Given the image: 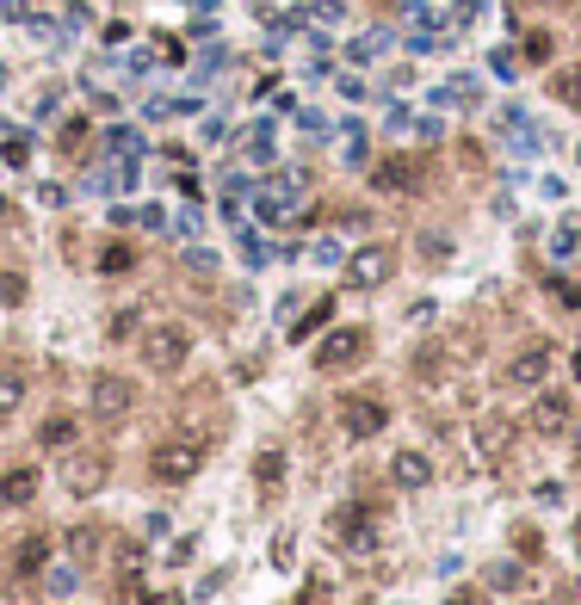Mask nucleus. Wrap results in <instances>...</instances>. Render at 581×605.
<instances>
[{
  "instance_id": "nucleus-1",
  "label": "nucleus",
  "mask_w": 581,
  "mask_h": 605,
  "mask_svg": "<svg viewBox=\"0 0 581 605\" xmlns=\"http://www.w3.org/2000/svg\"><path fill=\"white\" fill-rule=\"evenodd\" d=\"M334 426H340L346 439H378V433L390 426V402H384L378 389H346V395L334 402Z\"/></svg>"
},
{
  "instance_id": "nucleus-2",
  "label": "nucleus",
  "mask_w": 581,
  "mask_h": 605,
  "mask_svg": "<svg viewBox=\"0 0 581 605\" xmlns=\"http://www.w3.org/2000/svg\"><path fill=\"white\" fill-rule=\"evenodd\" d=\"M328 544L346 550V556H378V531H371V513L359 500H340L328 513Z\"/></svg>"
},
{
  "instance_id": "nucleus-3",
  "label": "nucleus",
  "mask_w": 581,
  "mask_h": 605,
  "mask_svg": "<svg viewBox=\"0 0 581 605\" xmlns=\"http://www.w3.org/2000/svg\"><path fill=\"white\" fill-rule=\"evenodd\" d=\"M198 470H204V445H192V439H161V445L148 451V476L167 482V488L192 482Z\"/></svg>"
},
{
  "instance_id": "nucleus-4",
  "label": "nucleus",
  "mask_w": 581,
  "mask_h": 605,
  "mask_svg": "<svg viewBox=\"0 0 581 605\" xmlns=\"http://www.w3.org/2000/svg\"><path fill=\"white\" fill-rule=\"evenodd\" d=\"M131 408H137V383L118 377V370H93V383H87V414H93V420H124Z\"/></svg>"
},
{
  "instance_id": "nucleus-5",
  "label": "nucleus",
  "mask_w": 581,
  "mask_h": 605,
  "mask_svg": "<svg viewBox=\"0 0 581 605\" xmlns=\"http://www.w3.org/2000/svg\"><path fill=\"white\" fill-rule=\"evenodd\" d=\"M186 359H192V334L186 328H148L143 334V364L155 370V377H173V370H186Z\"/></svg>"
},
{
  "instance_id": "nucleus-6",
  "label": "nucleus",
  "mask_w": 581,
  "mask_h": 605,
  "mask_svg": "<svg viewBox=\"0 0 581 605\" xmlns=\"http://www.w3.org/2000/svg\"><path fill=\"white\" fill-rule=\"evenodd\" d=\"M390 272H396V247L390 242H365L346 253V284L353 291H378V284H390Z\"/></svg>"
},
{
  "instance_id": "nucleus-7",
  "label": "nucleus",
  "mask_w": 581,
  "mask_h": 605,
  "mask_svg": "<svg viewBox=\"0 0 581 605\" xmlns=\"http://www.w3.org/2000/svg\"><path fill=\"white\" fill-rule=\"evenodd\" d=\"M371 359V334L365 328H334L322 346H315V370H353V364Z\"/></svg>"
},
{
  "instance_id": "nucleus-8",
  "label": "nucleus",
  "mask_w": 581,
  "mask_h": 605,
  "mask_svg": "<svg viewBox=\"0 0 581 605\" xmlns=\"http://www.w3.org/2000/svg\"><path fill=\"white\" fill-rule=\"evenodd\" d=\"M421 179H427V167H421L415 155H390V161L371 167V186H378L384 198H409V192H421Z\"/></svg>"
},
{
  "instance_id": "nucleus-9",
  "label": "nucleus",
  "mask_w": 581,
  "mask_h": 605,
  "mask_svg": "<svg viewBox=\"0 0 581 605\" xmlns=\"http://www.w3.org/2000/svg\"><path fill=\"white\" fill-rule=\"evenodd\" d=\"M526 433H538V439H563V433H576V408H569V395H538L532 402V414H526Z\"/></svg>"
},
{
  "instance_id": "nucleus-10",
  "label": "nucleus",
  "mask_w": 581,
  "mask_h": 605,
  "mask_svg": "<svg viewBox=\"0 0 581 605\" xmlns=\"http://www.w3.org/2000/svg\"><path fill=\"white\" fill-rule=\"evenodd\" d=\"M545 377H551V346H545V340L520 346V353L507 359V370H501V383H507V389H538Z\"/></svg>"
},
{
  "instance_id": "nucleus-11",
  "label": "nucleus",
  "mask_w": 581,
  "mask_h": 605,
  "mask_svg": "<svg viewBox=\"0 0 581 605\" xmlns=\"http://www.w3.org/2000/svg\"><path fill=\"white\" fill-rule=\"evenodd\" d=\"M106 476H112V458L106 451H75L62 464V488L68 494H93V488H106Z\"/></svg>"
},
{
  "instance_id": "nucleus-12",
  "label": "nucleus",
  "mask_w": 581,
  "mask_h": 605,
  "mask_svg": "<svg viewBox=\"0 0 581 605\" xmlns=\"http://www.w3.org/2000/svg\"><path fill=\"white\" fill-rule=\"evenodd\" d=\"M254 204H260V217H267V223H285L290 211L303 204V179H297V173H279L267 192H254Z\"/></svg>"
},
{
  "instance_id": "nucleus-13",
  "label": "nucleus",
  "mask_w": 581,
  "mask_h": 605,
  "mask_svg": "<svg viewBox=\"0 0 581 605\" xmlns=\"http://www.w3.org/2000/svg\"><path fill=\"white\" fill-rule=\"evenodd\" d=\"M507 451H513V420H501V414L476 420V458L482 464H507Z\"/></svg>"
},
{
  "instance_id": "nucleus-14",
  "label": "nucleus",
  "mask_w": 581,
  "mask_h": 605,
  "mask_svg": "<svg viewBox=\"0 0 581 605\" xmlns=\"http://www.w3.org/2000/svg\"><path fill=\"white\" fill-rule=\"evenodd\" d=\"M44 569H50V531H25L19 550H12V575L19 581H44Z\"/></svg>"
},
{
  "instance_id": "nucleus-15",
  "label": "nucleus",
  "mask_w": 581,
  "mask_h": 605,
  "mask_svg": "<svg viewBox=\"0 0 581 605\" xmlns=\"http://www.w3.org/2000/svg\"><path fill=\"white\" fill-rule=\"evenodd\" d=\"M390 482L409 488V494L427 488L434 482V458H427V451H396V458H390Z\"/></svg>"
},
{
  "instance_id": "nucleus-16",
  "label": "nucleus",
  "mask_w": 581,
  "mask_h": 605,
  "mask_svg": "<svg viewBox=\"0 0 581 605\" xmlns=\"http://www.w3.org/2000/svg\"><path fill=\"white\" fill-rule=\"evenodd\" d=\"M37 482H44V476H37L31 464H19V470L0 476V500H6V506H31V500H37Z\"/></svg>"
},
{
  "instance_id": "nucleus-17",
  "label": "nucleus",
  "mask_w": 581,
  "mask_h": 605,
  "mask_svg": "<svg viewBox=\"0 0 581 605\" xmlns=\"http://www.w3.org/2000/svg\"><path fill=\"white\" fill-rule=\"evenodd\" d=\"M99 550H106V531H99V525H68V562H75V569L99 562Z\"/></svg>"
},
{
  "instance_id": "nucleus-18",
  "label": "nucleus",
  "mask_w": 581,
  "mask_h": 605,
  "mask_svg": "<svg viewBox=\"0 0 581 605\" xmlns=\"http://www.w3.org/2000/svg\"><path fill=\"white\" fill-rule=\"evenodd\" d=\"M254 482H260V494H279V488H285V451H279V445H267V451L254 458Z\"/></svg>"
},
{
  "instance_id": "nucleus-19",
  "label": "nucleus",
  "mask_w": 581,
  "mask_h": 605,
  "mask_svg": "<svg viewBox=\"0 0 581 605\" xmlns=\"http://www.w3.org/2000/svg\"><path fill=\"white\" fill-rule=\"evenodd\" d=\"M328 322H334V297H315V303L290 322V340H309V334H322Z\"/></svg>"
},
{
  "instance_id": "nucleus-20",
  "label": "nucleus",
  "mask_w": 581,
  "mask_h": 605,
  "mask_svg": "<svg viewBox=\"0 0 581 605\" xmlns=\"http://www.w3.org/2000/svg\"><path fill=\"white\" fill-rule=\"evenodd\" d=\"M31 439H37L44 451H68V445H75V414H50Z\"/></svg>"
},
{
  "instance_id": "nucleus-21",
  "label": "nucleus",
  "mask_w": 581,
  "mask_h": 605,
  "mask_svg": "<svg viewBox=\"0 0 581 605\" xmlns=\"http://www.w3.org/2000/svg\"><path fill=\"white\" fill-rule=\"evenodd\" d=\"M551 56H557V37H551L545 25H532V31L520 37V62H532V68H545Z\"/></svg>"
},
{
  "instance_id": "nucleus-22",
  "label": "nucleus",
  "mask_w": 581,
  "mask_h": 605,
  "mask_svg": "<svg viewBox=\"0 0 581 605\" xmlns=\"http://www.w3.org/2000/svg\"><path fill=\"white\" fill-rule=\"evenodd\" d=\"M551 100H563L569 112H581V62H569V68L551 75Z\"/></svg>"
},
{
  "instance_id": "nucleus-23",
  "label": "nucleus",
  "mask_w": 581,
  "mask_h": 605,
  "mask_svg": "<svg viewBox=\"0 0 581 605\" xmlns=\"http://www.w3.org/2000/svg\"><path fill=\"white\" fill-rule=\"evenodd\" d=\"M106 155H118V161H137V155H143V136H137L131 123H112V130H106Z\"/></svg>"
},
{
  "instance_id": "nucleus-24",
  "label": "nucleus",
  "mask_w": 581,
  "mask_h": 605,
  "mask_svg": "<svg viewBox=\"0 0 581 605\" xmlns=\"http://www.w3.org/2000/svg\"><path fill=\"white\" fill-rule=\"evenodd\" d=\"M482 587H495V593H520V587H526V569H520V562H495V569L482 575Z\"/></svg>"
},
{
  "instance_id": "nucleus-25",
  "label": "nucleus",
  "mask_w": 581,
  "mask_h": 605,
  "mask_svg": "<svg viewBox=\"0 0 581 605\" xmlns=\"http://www.w3.org/2000/svg\"><path fill=\"white\" fill-rule=\"evenodd\" d=\"M131 266H137V247L131 242H112L106 253H99V272H106V278H124Z\"/></svg>"
},
{
  "instance_id": "nucleus-26",
  "label": "nucleus",
  "mask_w": 581,
  "mask_h": 605,
  "mask_svg": "<svg viewBox=\"0 0 581 605\" xmlns=\"http://www.w3.org/2000/svg\"><path fill=\"white\" fill-rule=\"evenodd\" d=\"M309 25H322V31H334L340 19H346V0H309V12H303Z\"/></svg>"
},
{
  "instance_id": "nucleus-27",
  "label": "nucleus",
  "mask_w": 581,
  "mask_h": 605,
  "mask_svg": "<svg viewBox=\"0 0 581 605\" xmlns=\"http://www.w3.org/2000/svg\"><path fill=\"white\" fill-rule=\"evenodd\" d=\"M19 402H25V377L19 370H0V420L19 414Z\"/></svg>"
},
{
  "instance_id": "nucleus-28",
  "label": "nucleus",
  "mask_w": 581,
  "mask_h": 605,
  "mask_svg": "<svg viewBox=\"0 0 581 605\" xmlns=\"http://www.w3.org/2000/svg\"><path fill=\"white\" fill-rule=\"evenodd\" d=\"M384 50H390V31H365V37H359V44H353L346 56H353V62H378Z\"/></svg>"
},
{
  "instance_id": "nucleus-29",
  "label": "nucleus",
  "mask_w": 581,
  "mask_h": 605,
  "mask_svg": "<svg viewBox=\"0 0 581 605\" xmlns=\"http://www.w3.org/2000/svg\"><path fill=\"white\" fill-rule=\"evenodd\" d=\"M0 161H6V167H25V161H31V136H25V130H6V142H0Z\"/></svg>"
},
{
  "instance_id": "nucleus-30",
  "label": "nucleus",
  "mask_w": 581,
  "mask_h": 605,
  "mask_svg": "<svg viewBox=\"0 0 581 605\" xmlns=\"http://www.w3.org/2000/svg\"><path fill=\"white\" fill-rule=\"evenodd\" d=\"M513 550H520V562L545 556V531H538V525H513Z\"/></svg>"
},
{
  "instance_id": "nucleus-31",
  "label": "nucleus",
  "mask_w": 581,
  "mask_h": 605,
  "mask_svg": "<svg viewBox=\"0 0 581 605\" xmlns=\"http://www.w3.org/2000/svg\"><path fill=\"white\" fill-rule=\"evenodd\" d=\"M56 148H62V155H87V118H68V123H62Z\"/></svg>"
},
{
  "instance_id": "nucleus-32",
  "label": "nucleus",
  "mask_w": 581,
  "mask_h": 605,
  "mask_svg": "<svg viewBox=\"0 0 581 605\" xmlns=\"http://www.w3.org/2000/svg\"><path fill=\"white\" fill-rule=\"evenodd\" d=\"M137 569H143V537H124V544H118V575L137 581Z\"/></svg>"
},
{
  "instance_id": "nucleus-33",
  "label": "nucleus",
  "mask_w": 581,
  "mask_h": 605,
  "mask_svg": "<svg viewBox=\"0 0 581 605\" xmlns=\"http://www.w3.org/2000/svg\"><path fill=\"white\" fill-rule=\"evenodd\" d=\"M551 253H557V259H576L581 253V223H563V229L551 235Z\"/></svg>"
},
{
  "instance_id": "nucleus-34",
  "label": "nucleus",
  "mask_w": 581,
  "mask_h": 605,
  "mask_svg": "<svg viewBox=\"0 0 581 605\" xmlns=\"http://www.w3.org/2000/svg\"><path fill=\"white\" fill-rule=\"evenodd\" d=\"M297 605H334V581H328V575H309V587H303Z\"/></svg>"
},
{
  "instance_id": "nucleus-35",
  "label": "nucleus",
  "mask_w": 581,
  "mask_h": 605,
  "mask_svg": "<svg viewBox=\"0 0 581 605\" xmlns=\"http://www.w3.org/2000/svg\"><path fill=\"white\" fill-rule=\"evenodd\" d=\"M248 155L254 161H273V123H254L248 130Z\"/></svg>"
},
{
  "instance_id": "nucleus-36",
  "label": "nucleus",
  "mask_w": 581,
  "mask_h": 605,
  "mask_svg": "<svg viewBox=\"0 0 581 605\" xmlns=\"http://www.w3.org/2000/svg\"><path fill=\"white\" fill-rule=\"evenodd\" d=\"M25 303V278L19 272H0V309H19Z\"/></svg>"
},
{
  "instance_id": "nucleus-37",
  "label": "nucleus",
  "mask_w": 581,
  "mask_h": 605,
  "mask_svg": "<svg viewBox=\"0 0 581 605\" xmlns=\"http://www.w3.org/2000/svg\"><path fill=\"white\" fill-rule=\"evenodd\" d=\"M551 297H557L563 309H581V278H551Z\"/></svg>"
},
{
  "instance_id": "nucleus-38",
  "label": "nucleus",
  "mask_w": 581,
  "mask_h": 605,
  "mask_svg": "<svg viewBox=\"0 0 581 605\" xmlns=\"http://www.w3.org/2000/svg\"><path fill=\"white\" fill-rule=\"evenodd\" d=\"M44 587H50V593H75L81 575H75V569H44Z\"/></svg>"
},
{
  "instance_id": "nucleus-39",
  "label": "nucleus",
  "mask_w": 581,
  "mask_h": 605,
  "mask_svg": "<svg viewBox=\"0 0 581 605\" xmlns=\"http://www.w3.org/2000/svg\"><path fill=\"white\" fill-rule=\"evenodd\" d=\"M25 25H31V37H37V44H62V31H56V25H50V19H44V12H31V19H25Z\"/></svg>"
},
{
  "instance_id": "nucleus-40",
  "label": "nucleus",
  "mask_w": 581,
  "mask_h": 605,
  "mask_svg": "<svg viewBox=\"0 0 581 605\" xmlns=\"http://www.w3.org/2000/svg\"><path fill=\"white\" fill-rule=\"evenodd\" d=\"M489 68H495L501 81H513V75H520V56H513V50H495V56H489Z\"/></svg>"
},
{
  "instance_id": "nucleus-41",
  "label": "nucleus",
  "mask_w": 581,
  "mask_h": 605,
  "mask_svg": "<svg viewBox=\"0 0 581 605\" xmlns=\"http://www.w3.org/2000/svg\"><path fill=\"white\" fill-rule=\"evenodd\" d=\"M137 223H143V229H167V211H161V204H143Z\"/></svg>"
},
{
  "instance_id": "nucleus-42",
  "label": "nucleus",
  "mask_w": 581,
  "mask_h": 605,
  "mask_svg": "<svg viewBox=\"0 0 581 605\" xmlns=\"http://www.w3.org/2000/svg\"><path fill=\"white\" fill-rule=\"evenodd\" d=\"M0 19H19V25H25V19H31V0H0Z\"/></svg>"
},
{
  "instance_id": "nucleus-43",
  "label": "nucleus",
  "mask_w": 581,
  "mask_h": 605,
  "mask_svg": "<svg viewBox=\"0 0 581 605\" xmlns=\"http://www.w3.org/2000/svg\"><path fill=\"white\" fill-rule=\"evenodd\" d=\"M62 25L68 31H87V6H62Z\"/></svg>"
},
{
  "instance_id": "nucleus-44",
  "label": "nucleus",
  "mask_w": 581,
  "mask_h": 605,
  "mask_svg": "<svg viewBox=\"0 0 581 605\" xmlns=\"http://www.w3.org/2000/svg\"><path fill=\"white\" fill-rule=\"evenodd\" d=\"M290 556H297V544H290V537H279V544H273V562H279V569H290Z\"/></svg>"
},
{
  "instance_id": "nucleus-45",
  "label": "nucleus",
  "mask_w": 581,
  "mask_h": 605,
  "mask_svg": "<svg viewBox=\"0 0 581 605\" xmlns=\"http://www.w3.org/2000/svg\"><path fill=\"white\" fill-rule=\"evenodd\" d=\"M421 253H427V259H451V242H434V235H427V242H421Z\"/></svg>"
},
{
  "instance_id": "nucleus-46",
  "label": "nucleus",
  "mask_w": 581,
  "mask_h": 605,
  "mask_svg": "<svg viewBox=\"0 0 581 605\" xmlns=\"http://www.w3.org/2000/svg\"><path fill=\"white\" fill-rule=\"evenodd\" d=\"M476 600H482V587H458V593H451L445 605H476Z\"/></svg>"
},
{
  "instance_id": "nucleus-47",
  "label": "nucleus",
  "mask_w": 581,
  "mask_h": 605,
  "mask_svg": "<svg viewBox=\"0 0 581 605\" xmlns=\"http://www.w3.org/2000/svg\"><path fill=\"white\" fill-rule=\"evenodd\" d=\"M0 223H12V204H6V198H0Z\"/></svg>"
},
{
  "instance_id": "nucleus-48",
  "label": "nucleus",
  "mask_w": 581,
  "mask_h": 605,
  "mask_svg": "<svg viewBox=\"0 0 581 605\" xmlns=\"http://www.w3.org/2000/svg\"><path fill=\"white\" fill-rule=\"evenodd\" d=\"M576 562H581V525H576Z\"/></svg>"
},
{
  "instance_id": "nucleus-49",
  "label": "nucleus",
  "mask_w": 581,
  "mask_h": 605,
  "mask_svg": "<svg viewBox=\"0 0 581 605\" xmlns=\"http://www.w3.org/2000/svg\"><path fill=\"white\" fill-rule=\"evenodd\" d=\"M576 458H581V426H576Z\"/></svg>"
},
{
  "instance_id": "nucleus-50",
  "label": "nucleus",
  "mask_w": 581,
  "mask_h": 605,
  "mask_svg": "<svg viewBox=\"0 0 581 605\" xmlns=\"http://www.w3.org/2000/svg\"><path fill=\"white\" fill-rule=\"evenodd\" d=\"M576 377H581V353H576Z\"/></svg>"
},
{
  "instance_id": "nucleus-51",
  "label": "nucleus",
  "mask_w": 581,
  "mask_h": 605,
  "mask_svg": "<svg viewBox=\"0 0 581 605\" xmlns=\"http://www.w3.org/2000/svg\"><path fill=\"white\" fill-rule=\"evenodd\" d=\"M0 87H6V68H0Z\"/></svg>"
}]
</instances>
